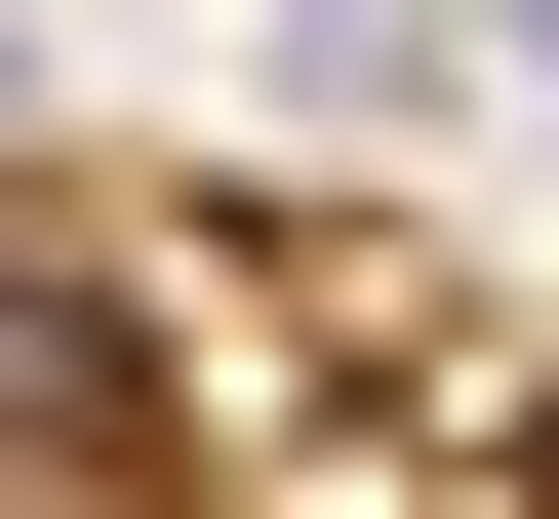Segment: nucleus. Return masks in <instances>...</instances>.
Instances as JSON below:
<instances>
[{
	"mask_svg": "<svg viewBox=\"0 0 559 519\" xmlns=\"http://www.w3.org/2000/svg\"><path fill=\"white\" fill-rule=\"evenodd\" d=\"M120 439H160L120 400V240H0V480H120Z\"/></svg>",
	"mask_w": 559,
	"mask_h": 519,
	"instance_id": "f257e3e1",
	"label": "nucleus"
}]
</instances>
